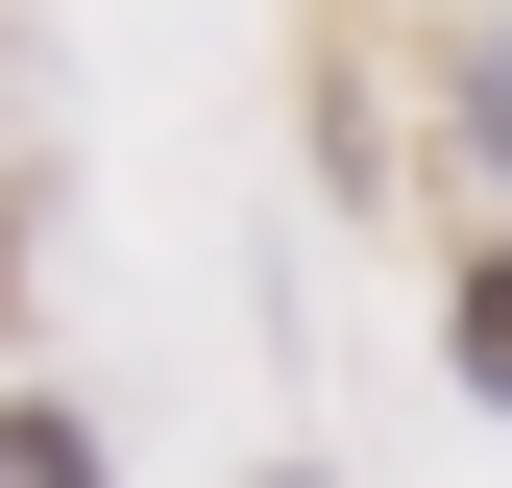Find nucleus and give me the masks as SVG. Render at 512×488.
<instances>
[{"mask_svg": "<svg viewBox=\"0 0 512 488\" xmlns=\"http://www.w3.org/2000/svg\"><path fill=\"white\" fill-rule=\"evenodd\" d=\"M0 488H122V464H98V415H49V391H0Z\"/></svg>", "mask_w": 512, "mask_h": 488, "instance_id": "obj_1", "label": "nucleus"}, {"mask_svg": "<svg viewBox=\"0 0 512 488\" xmlns=\"http://www.w3.org/2000/svg\"><path fill=\"white\" fill-rule=\"evenodd\" d=\"M439 366H464V391L512 415V244H488V269H464V318H439Z\"/></svg>", "mask_w": 512, "mask_h": 488, "instance_id": "obj_2", "label": "nucleus"}, {"mask_svg": "<svg viewBox=\"0 0 512 488\" xmlns=\"http://www.w3.org/2000/svg\"><path fill=\"white\" fill-rule=\"evenodd\" d=\"M464 147H488V171H512V49H464Z\"/></svg>", "mask_w": 512, "mask_h": 488, "instance_id": "obj_3", "label": "nucleus"}]
</instances>
